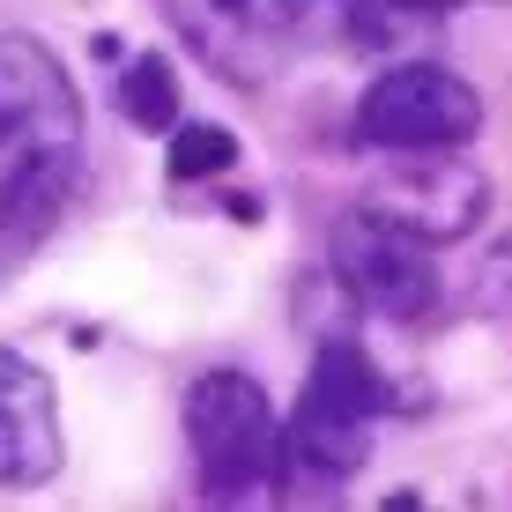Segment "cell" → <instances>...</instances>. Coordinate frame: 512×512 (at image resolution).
Returning a JSON list of instances; mask_svg holds the SVG:
<instances>
[{"instance_id":"cell-1","label":"cell","mask_w":512,"mask_h":512,"mask_svg":"<svg viewBox=\"0 0 512 512\" xmlns=\"http://www.w3.org/2000/svg\"><path fill=\"white\" fill-rule=\"evenodd\" d=\"M394 409L379 364L357 342H327L305 372L290 423H275V498L282 505H320L372 461V431Z\"/></svg>"},{"instance_id":"cell-2","label":"cell","mask_w":512,"mask_h":512,"mask_svg":"<svg viewBox=\"0 0 512 512\" xmlns=\"http://www.w3.org/2000/svg\"><path fill=\"white\" fill-rule=\"evenodd\" d=\"M82 97L45 38L0 30V193L30 179H75Z\"/></svg>"},{"instance_id":"cell-3","label":"cell","mask_w":512,"mask_h":512,"mask_svg":"<svg viewBox=\"0 0 512 512\" xmlns=\"http://www.w3.org/2000/svg\"><path fill=\"white\" fill-rule=\"evenodd\" d=\"M275 423L253 372H201L186 386V453L208 505H253L275 483Z\"/></svg>"},{"instance_id":"cell-4","label":"cell","mask_w":512,"mask_h":512,"mask_svg":"<svg viewBox=\"0 0 512 512\" xmlns=\"http://www.w3.org/2000/svg\"><path fill=\"white\" fill-rule=\"evenodd\" d=\"M334 275L379 320H423L438 305V245L416 238L409 223L379 216L372 201H357L342 223H334Z\"/></svg>"},{"instance_id":"cell-5","label":"cell","mask_w":512,"mask_h":512,"mask_svg":"<svg viewBox=\"0 0 512 512\" xmlns=\"http://www.w3.org/2000/svg\"><path fill=\"white\" fill-rule=\"evenodd\" d=\"M483 127V97L438 60H401L357 97V141L364 149H461Z\"/></svg>"},{"instance_id":"cell-6","label":"cell","mask_w":512,"mask_h":512,"mask_svg":"<svg viewBox=\"0 0 512 512\" xmlns=\"http://www.w3.org/2000/svg\"><path fill=\"white\" fill-rule=\"evenodd\" d=\"M164 8H171L193 60H208L238 90H260L297 52L312 0H164Z\"/></svg>"},{"instance_id":"cell-7","label":"cell","mask_w":512,"mask_h":512,"mask_svg":"<svg viewBox=\"0 0 512 512\" xmlns=\"http://www.w3.org/2000/svg\"><path fill=\"white\" fill-rule=\"evenodd\" d=\"M364 201H372L379 216L409 223V231H416V238H431V245H461L475 223L490 216V186H483V171H468L453 149H409V164L386 171V179L364 193Z\"/></svg>"},{"instance_id":"cell-8","label":"cell","mask_w":512,"mask_h":512,"mask_svg":"<svg viewBox=\"0 0 512 512\" xmlns=\"http://www.w3.org/2000/svg\"><path fill=\"white\" fill-rule=\"evenodd\" d=\"M60 461L67 438L52 372H38L23 349H0V490H38L60 475Z\"/></svg>"},{"instance_id":"cell-9","label":"cell","mask_w":512,"mask_h":512,"mask_svg":"<svg viewBox=\"0 0 512 512\" xmlns=\"http://www.w3.org/2000/svg\"><path fill=\"white\" fill-rule=\"evenodd\" d=\"M446 8H461V0H327L349 45H401L416 23H438Z\"/></svg>"},{"instance_id":"cell-10","label":"cell","mask_w":512,"mask_h":512,"mask_svg":"<svg viewBox=\"0 0 512 512\" xmlns=\"http://www.w3.org/2000/svg\"><path fill=\"white\" fill-rule=\"evenodd\" d=\"M119 112H127L141 134H171V127H179V82H171V60L141 52L127 75H119Z\"/></svg>"},{"instance_id":"cell-11","label":"cell","mask_w":512,"mask_h":512,"mask_svg":"<svg viewBox=\"0 0 512 512\" xmlns=\"http://www.w3.org/2000/svg\"><path fill=\"white\" fill-rule=\"evenodd\" d=\"M231 164H238V141L223 134V127H208V119L179 127V134H171V156H164L171 186H193V179H208V171H231Z\"/></svg>"},{"instance_id":"cell-12","label":"cell","mask_w":512,"mask_h":512,"mask_svg":"<svg viewBox=\"0 0 512 512\" xmlns=\"http://www.w3.org/2000/svg\"><path fill=\"white\" fill-rule=\"evenodd\" d=\"M468 305L483 312V320H512V231L490 245L483 260H475V275H468Z\"/></svg>"}]
</instances>
